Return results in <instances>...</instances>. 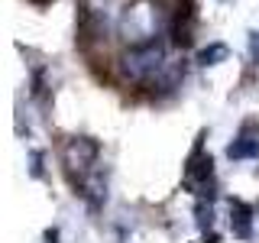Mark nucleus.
Segmentation results:
<instances>
[{"label":"nucleus","mask_w":259,"mask_h":243,"mask_svg":"<svg viewBox=\"0 0 259 243\" xmlns=\"http://www.w3.org/2000/svg\"><path fill=\"white\" fill-rule=\"evenodd\" d=\"M94 156H97V146L88 140V136H78V140H71L68 143V149H65V159H68V166L71 169H88L94 162Z\"/></svg>","instance_id":"obj_1"},{"label":"nucleus","mask_w":259,"mask_h":243,"mask_svg":"<svg viewBox=\"0 0 259 243\" xmlns=\"http://www.w3.org/2000/svg\"><path fill=\"white\" fill-rule=\"evenodd\" d=\"M191 29H194V16H191V7H185V10L175 16V43L188 46L191 43Z\"/></svg>","instance_id":"obj_2"},{"label":"nucleus","mask_w":259,"mask_h":243,"mask_svg":"<svg viewBox=\"0 0 259 243\" xmlns=\"http://www.w3.org/2000/svg\"><path fill=\"white\" fill-rule=\"evenodd\" d=\"M230 211H233V230H237L240 237H249V205H243V201H233Z\"/></svg>","instance_id":"obj_3"},{"label":"nucleus","mask_w":259,"mask_h":243,"mask_svg":"<svg viewBox=\"0 0 259 243\" xmlns=\"http://www.w3.org/2000/svg\"><path fill=\"white\" fill-rule=\"evenodd\" d=\"M230 159H246V156H259V140H253V136H243V140H237L230 146Z\"/></svg>","instance_id":"obj_4"},{"label":"nucleus","mask_w":259,"mask_h":243,"mask_svg":"<svg viewBox=\"0 0 259 243\" xmlns=\"http://www.w3.org/2000/svg\"><path fill=\"white\" fill-rule=\"evenodd\" d=\"M224 55H227L224 46H210V49H204V52H201V62H204V65H214L217 59H224Z\"/></svg>","instance_id":"obj_5"}]
</instances>
